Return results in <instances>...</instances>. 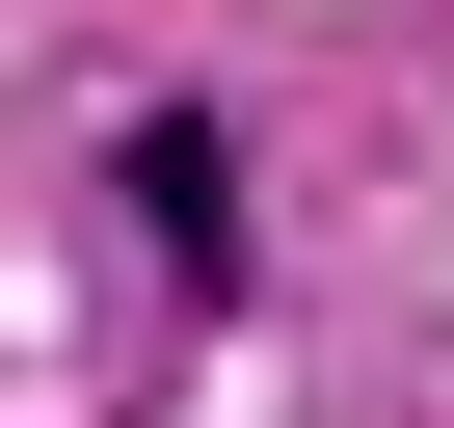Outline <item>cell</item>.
I'll use <instances>...</instances> for the list:
<instances>
[{
	"label": "cell",
	"instance_id": "obj_1",
	"mask_svg": "<svg viewBox=\"0 0 454 428\" xmlns=\"http://www.w3.org/2000/svg\"><path fill=\"white\" fill-rule=\"evenodd\" d=\"M134 242H160V295H241V161L187 107H134Z\"/></svg>",
	"mask_w": 454,
	"mask_h": 428
}]
</instances>
